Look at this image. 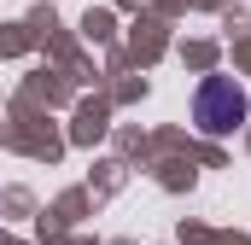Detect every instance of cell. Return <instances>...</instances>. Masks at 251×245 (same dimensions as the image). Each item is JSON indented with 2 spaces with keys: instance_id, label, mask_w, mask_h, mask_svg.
I'll return each instance as SVG.
<instances>
[{
  "instance_id": "6da1fadb",
  "label": "cell",
  "mask_w": 251,
  "mask_h": 245,
  "mask_svg": "<svg viewBox=\"0 0 251 245\" xmlns=\"http://www.w3.org/2000/svg\"><path fill=\"white\" fill-rule=\"evenodd\" d=\"M246 117H251V99H246V88H240L234 76H204V82H199V94H193V122H199L204 134H234Z\"/></svg>"
}]
</instances>
